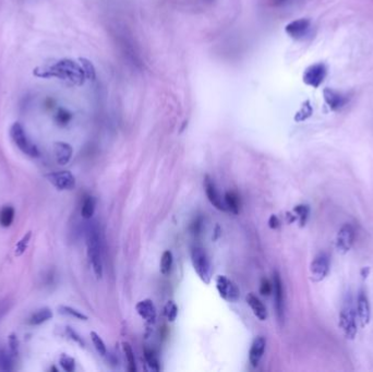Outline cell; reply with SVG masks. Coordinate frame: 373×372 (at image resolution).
<instances>
[{
  "label": "cell",
  "mask_w": 373,
  "mask_h": 372,
  "mask_svg": "<svg viewBox=\"0 0 373 372\" xmlns=\"http://www.w3.org/2000/svg\"><path fill=\"white\" fill-rule=\"evenodd\" d=\"M52 318H53L52 310H50L49 308H42L34 312V314L31 316L29 322L32 325H40V324L47 322V321Z\"/></svg>",
  "instance_id": "cell-22"
},
{
  "label": "cell",
  "mask_w": 373,
  "mask_h": 372,
  "mask_svg": "<svg viewBox=\"0 0 373 372\" xmlns=\"http://www.w3.org/2000/svg\"><path fill=\"white\" fill-rule=\"evenodd\" d=\"M96 206V200L94 197L87 196L83 199L82 206H81V215L83 218L91 219L94 215Z\"/></svg>",
  "instance_id": "cell-23"
},
{
  "label": "cell",
  "mask_w": 373,
  "mask_h": 372,
  "mask_svg": "<svg viewBox=\"0 0 373 372\" xmlns=\"http://www.w3.org/2000/svg\"><path fill=\"white\" fill-rule=\"evenodd\" d=\"M357 315L361 325L364 326L369 323L370 316H371V309L370 303L368 300L367 295L364 292H360L357 298Z\"/></svg>",
  "instance_id": "cell-18"
},
{
  "label": "cell",
  "mask_w": 373,
  "mask_h": 372,
  "mask_svg": "<svg viewBox=\"0 0 373 372\" xmlns=\"http://www.w3.org/2000/svg\"><path fill=\"white\" fill-rule=\"evenodd\" d=\"M294 2V0H271V4H272L274 7H284L289 5Z\"/></svg>",
  "instance_id": "cell-41"
},
{
  "label": "cell",
  "mask_w": 373,
  "mask_h": 372,
  "mask_svg": "<svg viewBox=\"0 0 373 372\" xmlns=\"http://www.w3.org/2000/svg\"><path fill=\"white\" fill-rule=\"evenodd\" d=\"M34 74L39 78H58L66 81L78 82L81 80V70L79 67L69 60H61L53 65L39 67L34 71Z\"/></svg>",
  "instance_id": "cell-1"
},
{
  "label": "cell",
  "mask_w": 373,
  "mask_h": 372,
  "mask_svg": "<svg viewBox=\"0 0 373 372\" xmlns=\"http://www.w3.org/2000/svg\"><path fill=\"white\" fill-rule=\"evenodd\" d=\"M323 96L325 103L332 111H338V109L343 108L347 103V97L345 95L329 88L324 89Z\"/></svg>",
  "instance_id": "cell-17"
},
{
  "label": "cell",
  "mask_w": 373,
  "mask_h": 372,
  "mask_svg": "<svg viewBox=\"0 0 373 372\" xmlns=\"http://www.w3.org/2000/svg\"><path fill=\"white\" fill-rule=\"evenodd\" d=\"M90 336H91V340H92V343L93 345H94V347L96 349V352L100 355V356H106L107 355V348H106V345L104 343V341L101 340V337L94 331H92L90 333Z\"/></svg>",
  "instance_id": "cell-28"
},
{
  "label": "cell",
  "mask_w": 373,
  "mask_h": 372,
  "mask_svg": "<svg viewBox=\"0 0 373 372\" xmlns=\"http://www.w3.org/2000/svg\"><path fill=\"white\" fill-rule=\"evenodd\" d=\"M216 290L220 297L228 302H237L240 298L239 287L225 275L216 277Z\"/></svg>",
  "instance_id": "cell-6"
},
{
  "label": "cell",
  "mask_w": 373,
  "mask_h": 372,
  "mask_svg": "<svg viewBox=\"0 0 373 372\" xmlns=\"http://www.w3.org/2000/svg\"><path fill=\"white\" fill-rule=\"evenodd\" d=\"M54 150L56 160L59 165H67L70 162L73 153L70 144H68L66 142H57L55 143Z\"/></svg>",
  "instance_id": "cell-20"
},
{
  "label": "cell",
  "mask_w": 373,
  "mask_h": 372,
  "mask_svg": "<svg viewBox=\"0 0 373 372\" xmlns=\"http://www.w3.org/2000/svg\"><path fill=\"white\" fill-rule=\"evenodd\" d=\"M273 292V283H271L267 278H263L260 285V293L263 296H268Z\"/></svg>",
  "instance_id": "cell-37"
},
{
  "label": "cell",
  "mask_w": 373,
  "mask_h": 372,
  "mask_svg": "<svg viewBox=\"0 0 373 372\" xmlns=\"http://www.w3.org/2000/svg\"><path fill=\"white\" fill-rule=\"evenodd\" d=\"M355 238L356 232L354 226L350 224H345L338 232L336 237V248L338 252L342 253V255L348 252L353 247Z\"/></svg>",
  "instance_id": "cell-12"
},
{
  "label": "cell",
  "mask_w": 373,
  "mask_h": 372,
  "mask_svg": "<svg viewBox=\"0 0 373 372\" xmlns=\"http://www.w3.org/2000/svg\"><path fill=\"white\" fill-rule=\"evenodd\" d=\"M86 240L88 248V257L95 276H103V259H101V246L99 230L95 222L88 224L86 230Z\"/></svg>",
  "instance_id": "cell-2"
},
{
  "label": "cell",
  "mask_w": 373,
  "mask_h": 372,
  "mask_svg": "<svg viewBox=\"0 0 373 372\" xmlns=\"http://www.w3.org/2000/svg\"><path fill=\"white\" fill-rule=\"evenodd\" d=\"M224 202H225L227 211H230L231 213L236 214V215L239 213L240 199H239L238 194H237L235 191H227L224 197Z\"/></svg>",
  "instance_id": "cell-21"
},
{
  "label": "cell",
  "mask_w": 373,
  "mask_h": 372,
  "mask_svg": "<svg viewBox=\"0 0 373 372\" xmlns=\"http://www.w3.org/2000/svg\"><path fill=\"white\" fill-rule=\"evenodd\" d=\"M340 324L347 338H354L357 334V324H356V315L350 303H346L341 311Z\"/></svg>",
  "instance_id": "cell-9"
},
{
  "label": "cell",
  "mask_w": 373,
  "mask_h": 372,
  "mask_svg": "<svg viewBox=\"0 0 373 372\" xmlns=\"http://www.w3.org/2000/svg\"><path fill=\"white\" fill-rule=\"evenodd\" d=\"M279 225H281V222H279L278 217L276 215H271L268 219V226L271 230H276V228L279 227Z\"/></svg>",
  "instance_id": "cell-40"
},
{
  "label": "cell",
  "mask_w": 373,
  "mask_h": 372,
  "mask_svg": "<svg viewBox=\"0 0 373 372\" xmlns=\"http://www.w3.org/2000/svg\"><path fill=\"white\" fill-rule=\"evenodd\" d=\"M9 350L13 355V357L18 356V353H19V342H18V338H16V336L14 334H11L9 336Z\"/></svg>",
  "instance_id": "cell-38"
},
{
  "label": "cell",
  "mask_w": 373,
  "mask_h": 372,
  "mask_svg": "<svg viewBox=\"0 0 373 372\" xmlns=\"http://www.w3.org/2000/svg\"><path fill=\"white\" fill-rule=\"evenodd\" d=\"M174 263V257L171 250H166L163 252L162 258H160V263H159V270L160 273L163 275H168L171 273L172 267Z\"/></svg>",
  "instance_id": "cell-25"
},
{
  "label": "cell",
  "mask_w": 373,
  "mask_h": 372,
  "mask_svg": "<svg viewBox=\"0 0 373 372\" xmlns=\"http://www.w3.org/2000/svg\"><path fill=\"white\" fill-rule=\"evenodd\" d=\"M10 137L14 142V144L18 147L24 154H27L31 157L39 156V151L37 147L32 142V140L29 138L27 131L24 130L22 125H20L19 122H15L11 126Z\"/></svg>",
  "instance_id": "cell-5"
},
{
  "label": "cell",
  "mask_w": 373,
  "mask_h": 372,
  "mask_svg": "<svg viewBox=\"0 0 373 372\" xmlns=\"http://www.w3.org/2000/svg\"><path fill=\"white\" fill-rule=\"evenodd\" d=\"M31 237H32V233L31 232H28L27 234H25L22 237L21 240L18 243H16L15 250H14V253H15L16 257H21L23 255V253L25 251H27L28 246H29V243H30V240H31Z\"/></svg>",
  "instance_id": "cell-32"
},
{
  "label": "cell",
  "mask_w": 373,
  "mask_h": 372,
  "mask_svg": "<svg viewBox=\"0 0 373 372\" xmlns=\"http://www.w3.org/2000/svg\"><path fill=\"white\" fill-rule=\"evenodd\" d=\"M122 350H123L125 358L127 361V369H128L129 372H135L137 371V363H135V357H134L132 346L128 342H123Z\"/></svg>",
  "instance_id": "cell-24"
},
{
  "label": "cell",
  "mask_w": 373,
  "mask_h": 372,
  "mask_svg": "<svg viewBox=\"0 0 373 372\" xmlns=\"http://www.w3.org/2000/svg\"><path fill=\"white\" fill-rule=\"evenodd\" d=\"M164 315L169 322H174V321L177 319L178 306L175 301H173V300L167 301V303L165 304V308H164Z\"/></svg>",
  "instance_id": "cell-31"
},
{
  "label": "cell",
  "mask_w": 373,
  "mask_h": 372,
  "mask_svg": "<svg viewBox=\"0 0 373 372\" xmlns=\"http://www.w3.org/2000/svg\"><path fill=\"white\" fill-rule=\"evenodd\" d=\"M191 261L193 268L200 277V280L209 285L212 281V275H213V267H212L211 260L206 251L201 247H194L191 251Z\"/></svg>",
  "instance_id": "cell-4"
},
{
  "label": "cell",
  "mask_w": 373,
  "mask_h": 372,
  "mask_svg": "<svg viewBox=\"0 0 373 372\" xmlns=\"http://www.w3.org/2000/svg\"><path fill=\"white\" fill-rule=\"evenodd\" d=\"M114 37L117 42L118 46H119L121 53L125 55V57L128 59V61L133 65V67L140 68L141 63V57L137 49V45H135L134 40L132 38L131 34L127 31V29H120L119 27L115 28Z\"/></svg>",
  "instance_id": "cell-3"
},
{
  "label": "cell",
  "mask_w": 373,
  "mask_h": 372,
  "mask_svg": "<svg viewBox=\"0 0 373 372\" xmlns=\"http://www.w3.org/2000/svg\"><path fill=\"white\" fill-rule=\"evenodd\" d=\"M59 312H61L63 315H66V316H70V317H73L75 319L78 320H82V321H88L89 320V317L87 315H84L83 312L74 309L72 307H68V306H60L59 307Z\"/></svg>",
  "instance_id": "cell-30"
},
{
  "label": "cell",
  "mask_w": 373,
  "mask_h": 372,
  "mask_svg": "<svg viewBox=\"0 0 373 372\" xmlns=\"http://www.w3.org/2000/svg\"><path fill=\"white\" fill-rule=\"evenodd\" d=\"M327 68L324 64L319 63L307 68L303 73V82L309 87L319 88L326 78Z\"/></svg>",
  "instance_id": "cell-8"
},
{
  "label": "cell",
  "mask_w": 373,
  "mask_h": 372,
  "mask_svg": "<svg viewBox=\"0 0 373 372\" xmlns=\"http://www.w3.org/2000/svg\"><path fill=\"white\" fill-rule=\"evenodd\" d=\"M9 309H10V302L9 301H8L7 299L0 301V319H2L5 316L7 312H9Z\"/></svg>",
  "instance_id": "cell-39"
},
{
  "label": "cell",
  "mask_w": 373,
  "mask_h": 372,
  "mask_svg": "<svg viewBox=\"0 0 373 372\" xmlns=\"http://www.w3.org/2000/svg\"><path fill=\"white\" fill-rule=\"evenodd\" d=\"M294 212L296 213L297 217L299 218V222L301 225H304L307 222V218H308V215H309V208L308 205H297L294 210Z\"/></svg>",
  "instance_id": "cell-34"
},
{
  "label": "cell",
  "mask_w": 373,
  "mask_h": 372,
  "mask_svg": "<svg viewBox=\"0 0 373 372\" xmlns=\"http://www.w3.org/2000/svg\"><path fill=\"white\" fill-rule=\"evenodd\" d=\"M220 236V228H219V226L217 225L216 226V228H215V236L213 237V239L214 240H216V239H218V237Z\"/></svg>",
  "instance_id": "cell-42"
},
{
  "label": "cell",
  "mask_w": 373,
  "mask_h": 372,
  "mask_svg": "<svg viewBox=\"0 0 373 372\" xmlns=\"http://www.w3.org/2000/svg\"><path fill=\"white\" fill-rule=\"evenodd\" d=\"M72 115L67 111V109L60 108L58 111L57 115H56V121L58 125L60 126H66L67 123H69V121L71 120Z\"/></svg>",
  "instance_id": "cell-35"
},
{
  "label": "cell",
  "mask_w": 373,
  "mask_h": 372,
  "mask_svg": "<svg viewBox=\"0 0 373 372\" xmlns=\"http://www.w3.org/2000/svg\"><path fill=\"white\" fill-rule=\"evenodd\" d=\"M144 358H146V361L149 365V367L152 369V370H155V371H158L160 369L159 367V361H158V358L155 355V353L146 347L144 348Z\"/></svg>",
  "instance_id": "cell-29"
},
{
  "label": "cell",
  "mask_w": 373,
  "mask_h": 372,
  "mask_svg": "<svg viewBox=\"0 0 373 372\" xmlns=\"http://www.w3.org/2000/svg\"><path fill=\"white\" fill-rule=\"evenodd\" d=\"M66 332H67L68 336H69L71 340L74 341L75 343H78L81 346V347H84V346H86V342L83 341V338L77 332H75L72 327L67 326L66 327Z\"/></svg>",
  "instance_id": "cell-36"
},
{
  "label": "cell",
  "mask_w": 373,
  "mask_h": 372,
  "mask_svg": "<svg viewBox=\"0 0 373 372\" xmlns=\"http://www.w3.org/2000/svg\"><path fill=\"white\" fill-rule=\"evenodd\" d=\"M203 184H204L205 194H206V197L211 204L213 205L215 209H217L218 211H227L224 199L220 197V194L215 185V182L209 175H205L204 182H203Z\"/></svg>",
  "instance_id": "cell-13"
},
{
  "label": "cell",
  "mask_w": 373,
  "mask_h": 372,
  "mask_svg": "<svg viewBox=\"0 0 373 372\" xmlns=\"http://www.w3.org/2000/svg\"><path fill=\"white\" fill-rule=\"evenodd\" d=\"M311 277L315 282H321L327 276L329 272V258L326 253L322 252L313 259L310 265Z\"/></svg>",
  "instance_id": "cell-11"
},
{
  "label": "cell",
  "mask_w": 373,
  "mask_h": 372,
  "mask_svg": "<svg viewBox=\"0 0 373 372\" xmlns=\"http://www.w3.org/2000/svg\"><path fill=\"white\" fill-rule=\"evenodd\" d=\"M273 293H274V306L276 316L279 322L284 321L285 315V299H284V287L283 282L277 271L273 273Z\"/></svg>",
  "instance_id": "cell-10"
},
{
  "label": "cell",
  "mask_w": 373,
  "mask_h": 372,
  "mask_svg": "<svg viewBox=\"0 0 373 372\" xmlns=\"http://www.w3.org/2000/svg\"><path fill=\"white\" fill-rule=\"evenodd\" d=\"M46 178L59 191L72 190L75 187V178L69 171L50 173L46 175Z\"/></svg>",
  "instance_id": "cell-7"
},
{
  "label": "cell",
  "mask_w": 373,
  "mask_h": 372,
  "mask_svg": "<svg viewBox=\"0 0 373 372\" xmlns=\"http://www.w3.org/2000/svg\"><path fill=\"white\" fill-rule=\"evenodd\" d=\"M266 347V340L264 336H258L253 340L249 350V361L252 367H258L259 363L263 357Z\"/></svg>",
  "instance_id": "cell-14"
},
{
  "label": "cell",
  "mask_w": 373,
  "mask_h": 372,
  "mask_svg": "<svg viewBox=\"0 0 373 372\" xmlns=\"http://www.w3.org/2000/svg\"><path fill=\"white\" fill-rule=\"evenodd\" d=\"M13 369V355L11 352L0 350V371H11Z\"/></svg>",
  "instance_id": "cell-27"
},
{
  "label": "cell",
  "mask_w": 373,
  "mask_h": 372,
  "mask_svg": "<svg viewBox=\"0 0 373 372\" xmlns=\"http://www.w3.org/2000/svg\"><path fill=\"white\" fill-rule=\"evenodd\" d=\"M245 300H247V303L250 306L254 316H256L260 321H265L267 319L266 307L256 295L253 293L248 294L247 297H245Z\"/></svg>",
  "instance_id": "cell-19"
},
{
  "label": "cell",
  "mask_w": 373,
  "mask_h": 372,
  "mask_svg": "<svg viewBox=\"0 0 373 372\" xmlns=\"http://www.w3.org/2000/svg\"><path fill=\"white\" fill-rule=\"evenodd\" d=\"M310 20L308 19H298L287 24L285 31L291 37L295 39H300L307 35L310 29Z\"/></svg>",
  "instance_id": "cell-16"
},
{
  "label": "cell",
  "mask_w": 373,
  "mask_h": 372,
  "mask_svg": "<svg viewBox=\"0 0 373 372\" xmlns=\"http://www.w3.org/2000/svg\"><path fill=\"white\" fill-rule=\"evenodd\" d=\"M59 363H60L61 368L67 372H73L75 370V360L66 354L61 355L60 359H59Z\"/></svg>",
  "instance_id": "cell-33"
},
{
  "label": "cell",
  "mask_w": 373,
  "mask_h": 372,
  "mask_svg": "<svg viewBox=\"0 0 373 372\" xmlns=\"http://www.w3.org/2000/svg\"><path fill=\"white\" fill-rule=\"evenodd\" d=\"M14 219V209L6 205L0 210V225L3 227H10Z\"/></svg>",
  "instance_id": "cell-26"
},
{
  "label": "cell",
  "mask_w": 373,
  "mask_h": 372,
  "mask_svg": "<svg viewBox=\"0 0 373 372\" xmlns=\"http://www.w3.org/2000/svg\"><path fill=\"white\" fill-rule=\"evenodd\" d=\"M135 310H137L138 315L146 321V322H148L149 324L155 323L157 312L154 302L151 299H144L139 301L137 303V306H135Z\"/></svg>",
  "instance_id": "cell-15"
}]
</instances>
